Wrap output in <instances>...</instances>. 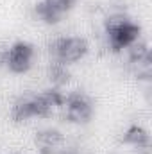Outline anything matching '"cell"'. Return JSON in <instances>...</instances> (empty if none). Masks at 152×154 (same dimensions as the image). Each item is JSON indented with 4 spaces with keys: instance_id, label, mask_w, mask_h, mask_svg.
<instances>
[{
    "instance_id": "6da1fadb",
    "label": "cell",
    "mask_w": 152,
    "mask_h": 154,
    "mask_svg": "<svg viewBox=\"0 0 152 154\" xmlns=\"http://www.w3.org/2000/svg\"><path fill=\"white\" fill-rule=\"evenodd\" d=\"M63 102L65 93L59 88H48L36 95L20 97L11 108V118L14 122H27L29 118L36 116H50L54 111L63 108Z\"/></svg>"
},
{
    "instance_id": "52a82bcc",
    "label": "cell",
    "mask_w": 152,
    "mask_h": 154,
    "mask_svg": "<svg viewBox=\"0 0 152 154\" xmlns=\"http://www.w3.org/2000/svg\"><path fill=\"white\" fill-rule=\"evenodd\" d=\"M77 0H39L34 5V13L45 23H57L74 5Z\"/></svg>"
},
{
    "instance_id": "8992f818",
    "label": "cell",
    "mask_w": 152,
    "mask_h": 154,
    "mask_svg": "<svg viewBox=\"0 0 152 154\" xmlns=\"http://www.w3.org/2000/svg\"><path fill=\"white\" fill-rule=\"evenodd\" d=\"M32 59L34 47L27 41H14L4 56V63L13 74H25L32 66Z\"/></svg>"
},
{
    "instance_id": "3957f363",
    "label": "cell",
    "mask_w": 152,
    "mask_h": 154,
    "mask_svg": "<svg viewBox=\"0 0 152 154\" xmlns=\"http://www.w3.org/2000/svg\"><path fill=\"white\" fill-rule=\"evenodd\" d=\"M48 50L52 59L61 61L65 65H72L75 61H81L88 54L90 45L86 38H81V36H63V38L54 39L48 45Z\"/></svg>"
},
{
    "instance_id": "30bf717a",
    "label": "cell",
    "mask_w": 152,
    "mask_h": 154,
    "mask_svg": "<svg viewBox=\"0 0 152 154\" xmlns=\"http://www.w3.org/2000/svg\"><path fill=\"white\" fill-rule=\"evenodd\" d=\"M47 75H48V79H50V82L54 84V88H61V86H65V84L70 81V70H68V65L52 59L50 65H48Z\"/></svg>"
},
{
    "instance_id": "277c9868",
    "label": "cell",
    "mask_w": 152,
    "mask_h": 154,
    "mask_svg": "<svg viewBox=\"0 0 152 154\" xmlns=\"http://www.w3.org/2000/svg\"><path fill=\"white\" fill-rule=\"evenodd\" d=\"M63 115L72 124H86L93 116V100L88 93L74 90L65 95L63 102Z\"/></svg>"
},
{
    "instance_id": "7a4b0ae2",
    "label": "cell",
    "mask_w": 152,
    "mask_h": 154,
    "mask_svg": "<svg viewBox=\"0 0 152 154\" xmlns=\"http://www.w3.org/2000/svg\"><path fill=\"white\" fill-rule=\"evenodd\" d=\"M141 27L125 13L114 11L104 20V36L106 45L111 52L127 50L134 41L140 39Z\"/></svg>"
},
{
    "instance_id": "9c48e42d",
    "label": "cell",
    "mask_w": 152,
    "mask_h": 154,
    "mask_svg": "<svg viewBox=\"0 0 152 154\" xmlns=\"http://www.w3.org/2000/svg\"><path fill=\"white\" fill-rule=\"evenodd\" d=\"M122 142L125 145H131L132 149H136L141 154H150V134L147 129H143L138 124L129 125L123 134H122Z\"/></svg>"
},
{
    "instance_id": "ba28073f",
    "label": "cell",
    "mask_w": 152,
    "mask_h": 154,
    "mask_svg": "<svg viewBox=\"0 0 152 154\" xmlns=\"http://www.w3.org/2000/svg\"><path fill=\"white\" fill-rule=\"evenodd\" d=\"M34 143L39 149V154H56L63 145H65V136L61 131L54 127H47L36 133Z\"/></svg>"
},
{
    "instance_id": "5b68a950",
    "label": "cell",
    "mask_w": 152,
    "mask_h": 154,
    "mask_svg": "<svg viewBox=\"0 0 152 154\" xmlns=\"http://www.w3.org/2000/svg\"><path fill=\"white\" fill-rule=\"evenodd\" d=\"M127 59L129 68L140 81H150L152 77V57L150 47L147 41L138 39L127 48Z\"/></svg>"
}]
</instances>
